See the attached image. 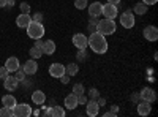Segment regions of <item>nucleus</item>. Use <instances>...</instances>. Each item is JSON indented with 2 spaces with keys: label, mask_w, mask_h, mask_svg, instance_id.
Wrapping results in <instances>:
<instances>
[{
  "label": "nucleus",
  "mask_w": 158,
  "mask_h": 117,
  "mask_svg": "<svg viewBox=\"0 0 158 117\" xmlns=\"http://www.w3.org/2000/svg\"><path fill=\"white\" fill-rule=\"evenodd\" d=\"M89 46H90V49L94 51L95 54H106V51H108L106 36L101 35L100 32L90 33V36H89Z\"/></svg>",
  "instance_id": "1"
},
{
  "label": "nucleus",
  "mask_w": 158,
  "mask_h": 117,
  "mask_svg": "<svg viewBox=\"0 0 158 117\" xmlns=\"http://www.w3.org/2000/svg\"><path fill=\"white\" fill-rule=\"evenodd\" d=\"M115 30H117V24H115V21H114V19H108V18H104V19L98 21L97 32H100L101 35L108 36V35L115 33Z\"/></svg>",
  "instance_id": "2"
},
{
  "label": "nucleus",
  "mask_w": 158,
  "mask_h": 117,
  "mask_svg": "<svg viewBox=\"0 0 158 117\" xmlns=\"http://www.w3.org/2000/svg\"><path fill=\"white\" fill-rule=\"evenodd\" d=\"M27 35L32 38V40L43 38V35H44V27H43V24H41V22L32 21V22L27 25Z\"/></svg>",
  "instance_id": "3"
},
{
  "label": "nucleus",
  "mask_w": 158,
  "mask_h": 117,
  "mask_svg": "<svg viewBox=\"0 0 158 117\" xmlns=\"http://www.w3.org/2000/svg\"><path fill=\"white\" fill-rule=\"evenodd\" d=\"M120 24H122V27L123 29H133L135 27V24H136V18L133 15V11H125L120 15Z\"/></svg>",
  "instance_id": "4"
},
{
  "label": "nucleus",
  "mask_w": 158,
  "mask_h": 117,
  "mask_svg": "<svg viewBox=\"0 0 158 117\" xmlns=\"http://www.w3.org/2000/svg\"><path fill=\"white\" fill-rule=\"evenodd\" d=\"M15 111V117H30L32 115V108L27 105V103H21V105H16L13 108Z\"/></svg>",
  "instance_id": "5"
},
{
  "label": "nucleus",
  "mask_w": 158,
  "mask_h": 117,
  "mask_svg": "<svg viewBox=\"0 0 158 117\" xmlns=\"http://www.w3.org/2000/svg\"><path fill=\"white\" fill-rule=\"evenodd\" d=\"M101 15L108 19H114L117 18L118 15V10H117V5H112V3H104L103 5V10H101Z\"/></svg>",
  "instance_id": "6"
},
{
  "label": "nucleus",
  "mask_w": 158,
  "mask_h": 117,
  "mask_svg": "<svg viewBox=\"0 0 158 117\" xmlns=\"http://www.w3.org/2000/svg\"><path fill=\"white\" fill-rule=\"evenodd\" d=\"M73 44L77 49H87V46H89V36H85L84 33H74L73 35Z\"/></svg>",
  "instance_id": "7"
},
{
  "label": "nucleus",
  "mask_w": 158,
  "mask_h": 117,
  "mask_svg": "<svg viewBox=\"0 0 158 117\" xmlns=\"http://www.w3.org/2000/svg\"><path fill=\"white\" fill-rule=\"evenodd\" d=\"M139 95H141V101H147V103H150V105L156 100V94H155V90L152 87H144L139 92Z\"/></svg>",
  "instance_id": "8"
},
{
  "label": "nucleus",
  "mask_w": 158,
  "mask_h": 117,
  "mask_svg": "<svg viewBox=\"0 0 158 117\" xmlns=\"http://www.w3.org/2000/svg\"><path fill=\"white\" fill-rule=\"evenodd\" d=\"M142 35L147 41H156L158 40V29L155 25H147V27H144Z\"/></svg>",
  "instance_id": "9"
},
{
  "label": "nucleus",
  "mask_w": 158,
  "mask_h": 117,
  "mask_svg": "<svg viewBox=\"0 0 158 117\" xmlns=\"http://www.w3.org/2000/svg\"><path fill=\"white\" fill-rule=\"evenodd\" d=\"M85 112L89 117H97L100 112V105L97 103V100H87L85 103Z\"/></svg>",
  "instance_id": "10"
},
{
  "label": "nucleus",
  "mask_w": 158,
  "mask_h": 117,
  "mask_svg": "<svg viewBox=\"0 0 158 117\" xmlns=\"http://www.w3.org/2000/svg\"><path fill=\"white\" fill-rule=\"evenodd\" d=\"M32 22V16L30 13H21V15L16 18V25L19 29H27V25Z\"/></svg>",
  "instance_id": "11"
},
{
  "label": "nucleus",
  "mask_w": 158,
  "mask_h": 117,
  "mask_svg": "<svg viewBox=\"0 0 158 117\" xmlns=\"http://www.w3.org/2000/svg\"><path fill=\"white\" fill-rule=\"evenodd\" d=\"M49 74L52 77H57V79H59L62 74H65V65H62V63H52L49 67Z\"/></svg>",
  "instance_id": "12"
},
{
  "label": "nucleus",
  "mask_w": 158,
  "mask_h": 117,
  "mask_svg": "<svg viewBox=\"0 0 158 117\" xmlns=\"http://www.w3.org/2000/svg\"><path fill=\"white\" fill-rule=\"evenodd\" d=\"M3 86L6 90H10V92H13V90H16L18 86H19V81H18V77L16 76H6L5 79H3Z\"/></svg>",
  "instance_id": "13"
},
{
  "label": "nucleus",
  "mask_w": 158,
  "mask_h": 117,
  "mask_svg": "<svg viewBox=\"0 0 158 117\" xmlns=\"http://www.w3.org/2000/svg\"><path fill=\"white\" fill-rule=\"evenodd\" d=\"M87 8H89V15H90L92 18H98V16H101L103 3H101V2H94V3L87 5Z\"/></svg>",
  "instance_id": "14"
},
{
  "label": "nucleus",
  "mask_w": 158,
  "mask_h": 117,
  "mask_svg": "<svg viewBox=\"0 0 158 117\" xmlns=\"http://www.w3.org/2000/svg\"><path fill=\"white\" fill-rule=\"evenodd\" d=\"M22 70L25 71V74H35V73L38 71V63H36V60H35V59H29L27 62L24 63Z\"/></svg>",
  "instance_id": "15"
},
{
  "label": "nucleus",
  "mask_w": 158,
  "mask_h": 117,
  "mask_svg": "<svg viewBox=\"0 0 158 117\" xmlns=\"http://www.w3.org/2000/svg\"><path fill=\"white\" fill-rule=\"evenodd\" d=\"M41 51H43V56H52L56 52V43L52 40H46L43 48H41Z\"/></svg>",
  "instance_id": "16"
},
{
  "label": "nucleus",
  "mask_w": 158,
  "mask_h": 117,
  "mask_svg": "<svg viewBox=\"0 0 158 117\" xmlns=\"http://www.w3.org/2000/svg\"><path fill=\"white\" fill-rule=\"evenodd\" d=\"M63 105H65V108H67V109H76V108H77V97L71 92L67 98H65Z\"/></svg>",
  "instance_id": "17"
},
{
  "label": "nucleus",
  "mask_w": 158,
  "mask_h": 117,
  "mask_svg": "<svg viewBox=\"0 0 158 117\" xmlns=\"http://www.w3.org/2000/svg\"><path fill=\"white\" fill-rule=\"evenodd\" d=\"M32 101L35 103V105H43V103L46 101V94L43 92V90H35V92L32 94Z\"/></svg>",
  "instance_id": "18"
},
{
  "label": "nucleus",
  "mask_w": 158,
  "mask_h": 117,
  "mask_svg": "<svg viewBox=\"0 0 158 117\" xmlns=\"http://www.w3.org/2000/svg\"><path fill=\"white\" fill-rule=\"evenodd\" d=\"M5 67L8 68L10 73H11V71H16V70L21 67V65H19V59H18V57H10V59H6Z\"/></svg>",
  "instance_id": "19"
},
{
  "label": "nucleus",
  "mask_w": 158,
  "mask_h": 117,
  "mask_svg": "<svg viewBox=\"0 0 158 117\" xmlns=\"http://www.w3.org/2000/svg\"><path fill=\"white\" fill-rule=\"evenodd\" d=\"M150 111H152L150 103H147V101H141V103H138V114H139V115H149Z\"/></svg>",
  "instance_id": "20"
},
{
  "label": "nucleus",
  "mask_w": 158,
  "mask_h": 117,
  "mask_svg": "<svg viewBox=\"0 0 158 117\" xmlns=\"http://www.w3.org/2000/svg\"><path fill=\"white\" fill-rule=\"evenodd\" d=\"M2 105L3 106H6V108H15L16 105H18V101H16V98L13 97V95H5V97H2Z\"/></svg>",
  "instance_id": "21"
},
{
  "label": "nucleus",
  "mask_w": 158,
  "mask_h": 117,
  "mask_svg": "<svg viewBox=\"0 0 158 117\" xmlns=\"http://www.w3.org/2000/svg\"><path fill=\"white\" fill-rule=\"evenodd\" d=\"M79 71V67H77V63H68L67 67H65V73H67L70 77L71 76H76Z\"/></svg>",
  "instance_id": "22"
},
{
  "label": "nucleus",
  "mask_w": 158,
  "mask_h": 117,
  "mask_svg": "<svg viewBox=\"0 0 158 117\" xmlns=\"http://www.w3.org/2000/svg\"><path fill=\"white\" fill-rule=\"evenodd\" d=\"M29 56H30V59L38 60L40 57H43V51H41V48L33 46V48H30V51H29Z\"/></svg>",
  "instance_id": "23"
},
{
  "label": "nucleus",
  "mask_w": 158,
  "mask_h": 117,
  "mask_svg": "<svg viewBox=\"0 0 158 117\" xmlns=\"http://www.w3.org/2000/svg\"><path fill=\"white\" fill-rule=\"evenodd\" d=\"M147 10H149V6H147L146 3H142V2H139V3H136V5H135V13H136V15H139V16L146 15Z\"/></svg>",
  "instance_id": "24"
},
{
  "label": "nucleus",
  "mask_w": 158,
  "mask_h": 117,
  "mask_svg": "<svg viewBox=\"0 0 158 117\" xmlns=\"http://www.w3.org/2000/svg\"><path fill=\"white\" fill-rule=\"evenodd\" d=\"M97 25H98V18H92V16H90V21H89V25H87L89 33L97 32Z\"/></svg>",
  "instance_id": "25"
},
{
  "label": "nucleus",
  "mask_w": 158,
  "mask_h": 117,
  "mask_svg": "<svg viewBox=\"0 0 158 117\" xmlns=\"http://www.w3.org/2000/svg\"><path fill=\"white\" fill-rule=\"evenodd\" d=\"M11 115H15V111H13V108L3 106L2 109H0V117H11Z\"/></svg>",
  "instance_id": "26"
},
{
  "label": "nucleus",
  "mask_w": 158,
  "mask_h": 117,
  "mask_svg": "<svg viewBox=\"0 0 158 117\" xmlns=\"http://www.w3.org/2000/svg\"><path fill=\"white\" fill-rule=\"evenodd\" d=\"M73 94L74 95H81V94H85V89L82 84H74L73 86Z\"/></svg>",
  "instance_id": "27"
},
{
  "label": "nucleus",
  "mask_w": 158,
  "mask_h": 117,
  "mask_svg": "<svg viewBox=\"0 0 158 117\" xmlns=\"http://www.w3.org/2000/svg\"><path fill=\"white\" fill-rule=\"evenodd\" d=\"M89 5V0H74V6L77 10H85Z\"/></svg>",
  "instance_id": "28"
},
{
  "label": "nucleus",
  "mask_w": 158,
  "mask_h": 117,
  "mask_svg": "<svg viewBox=\"0 0 158 117\" xmlns=\"http://www.w3.org/2000/svg\"><path fill=\"white\" fill-rule=\"evenodd\" d=\"M87 95H89V98H90V100H97V98L100 97V92H98V89L92 87V89L89 90V94H87Z\"/></svg>",
  "instance_id": "29"
},
{
  "label": "nucleus",
  "mask_w": 158,
  "mask_h": 117,
  "mask_svg": "<svg viewBox=\"0 0 158 117\" xmlns=\"http://www.w3.org/2000/svg\"><path fill=\"white\" fill-rule=\"evenodd\" d=\"M25 76H27V74H25V71L19 67V68L16 70V77H18V81H24V79H25Z\"/></svg>",
  "instance_id": "30"
},
{
  "label": "nucleus",
  "mask_w": 158,
  "mask_h": 117,
  "mask_svg": "<svg viewBox=\"0 0 158 117\" xmlns=\"http://www.w3.org/2000/svg\"><path fill=\"white\" fill-rule=\"evenodd\" d=\"M19 10H21V13H30V5L27 2H22V3H19Z\"/></svg>",
  "instance_id": "31"
},
{
  "label": "nucleus",
  "mask_w": 158,
  "mask_h": 117,
  "mask_svg": "<svg viewBox=\"0 0 158 117\" xmlns=\"http://www.w3.org/2000/svg\"><path fill=\"white\" fill-rule=\"evenodd\" d=\"M8 74H10V71H8V68L5 67V65H3V67H0V79H5Z\"/></svg>",
  "instance_id": "32"
},
{
  "label": "nucleus",
  "mask_w": 158,
  "mask_h": 117,
  "mask_svg": "<svg viewBox=\"0 0 158 117\" xmlns=\"http://www.w3.org/2000/svg\"><path fill=\"white\" fill-rule=\"evenodd\" d=\"M76 97H77V105H85V103H87V97H85V94L76 95Z\"/></svg>",
  "instance_id": "33"
},
{
  "label": "nucleus",
  "mask_w": 158,
  "mask_h": 117,
  "mask_svg": "<svg viewBox=\"0 0 158 117\" xmlns=\"http://www.w3.org/2000/svg\"><path fill=\"white\" fill-rule=\"evenodd\" d=\"M77 59H79V60H85V59H87L85 49H79V51H77Z\"/></svg>",
  "instance_id": "34"
},
{
  "label": "nucleus",
  "mask_w": 158,
  "mask_h": 117,
  "mask_svg": "<svg viewBox=\"0 0 158 117\" xmlns=\"http://www.w3.org/2000/svg\"><path fill=\"white\" fill-rule=\"evenodd\" d=\"M32 21H35V22H41L43 21V13H35V15L32 16Z\"/></svg>",
  "instance_id": "35"
},
{
  "label": "nucleus",
  "mask_w": 158,
  "mask_h": 117,
  "mask_svg": "<svg viewBox=\"0 0 158 117\" xmlns=\"http://www.w3.org/2000/svg\"><path fill=\"white\" fill-rule=\"evenodd\" d=\"M59 79L62 81V84H68V82H70V76H68L67 73H65V74H62V76L59 77Z\"/></svg>",
  "instance_id": "36"
},
{
  "label": "nucleus",
  "mask_w": 158,
  "mask_h": 117,
  "mask_svg": "<svg viewBox=\"0 0 158 117\" xmlns=\"http://www.w3.org/2000/svg\"><path fill=\"white\" fill-rule=\"evenodd\" d=\"M131 101H135V103L141 101V95L139 94H133V95H131Z\"/></svg>",
  "instance_id": "37"
},
{
  "label": "nucleus",
  "mask_w": 158,
  "mask_h": 117,
  "mask_svg": "<svg viewBox=\"0 0 158 117\" xmlns=\"http://www.w3.org/2000/svg\"><path fill=\"white\" fill-rule=\"evenodd\" d=\"M43 44H44V41L41 40V38H38V40H35V46H36V48H43Z\"/></svg>",
  "instance_id": "38"
},
{
  "label": "nucleus",
  "mask_w": 158,
  "mask_h": 117,
  "mask_svg": "<svg viewBox=\"0 0 158 117\" xmlns=\"http://www.w3.org/2000/svg\"><path fill=\"white\" fill-rule=\"evenodd\" d=\"M158 2V0H142V3H146L147 6H150V5H155Z\"/></svg>",
  "instance_id": "39"
},
{
  "label": "nucleus",
  "mask_w": 158,
  "mask_h": 117,
  "mask_svg": "<svg viewBox=\"0 0 158 117\" xmlns=\"http://www.w3.org/2000/svg\"><path fill=\"white\" fill-rule=\"evenodd\" d=\"M97 103H98V105H100V108H101V106H104V105H106V100L98 97V98H97Z\"/></svg>",
  "instance_id": "40"
},
{
  "label": "nucleus",
  "mask_w": 158,
  "mask_h": 117,
  "mask_svg": "<svg viewBox=\"0 0 158 117\" xmlns=\"http://www.w3.org/2000/svg\"><path fill=\"white\" fill-rule=\"evenodd\" d=\"M104 115H106V117H109V115H111V117H115L117 114H115V112H112V111H108V112H104Z\"/></svg>",
  "instance_id": "41"
},
{
  "label": "nucleus",
  "mask_w": 158,
  "mask_h": 117,
  "mask_svg": "<svg viewBox=\"0 0 158 117\" xmlns=\"http://www.w3.org/2000/svg\"><path fill=\"white\" fill-rule=\"evenodd\" d=\"M122 0H108V3H112V5H118Z\"/></svg>",
  "instance_id": "42"
},
{
  "label": "nucleus",
  "mask_w": 158,
  "mask_h": 117,
  "mask_svg": "<svg viewBox=\"0 0 158 117\" xmlns=\"http://www.w3.org/2000/svg\"><path fill=\"white\" fill-rule=\"evenodd\" d=\"M13 5H15V0H6V6H13Z\"/></svg>",
  "instance_id": "43"
},
{
  "label": "nucleus",
  "mask_w": 158,
  "mask_h": 117,
  "mask_svg": "<svg viewBox=\"0 0 158 117\" xmlns=\"http://www.w3.org/2000/svg\"><path fill=\"white\" fill-rule=\"evenodd\" d=\"M111 109H112V112H115V114H117V111H118V106H117V105H112V106H111Z\"/></svg>",
  "instance_id": "44"
},
{
  "label": "nucleus",
  "mask_w": 158,
  "mask_h": 117,
  "mask_svg": "<svg viewBox=\"0 0 158 117\" xmlns=\"http://www.w3.org/2000/svg\"><path fill=\"white\" fill-rule=\"evenodd\" d=\"M6 6V0H0V8H3Z\"/></svg>",
  "instance_id": "45"
}]
</instances>
